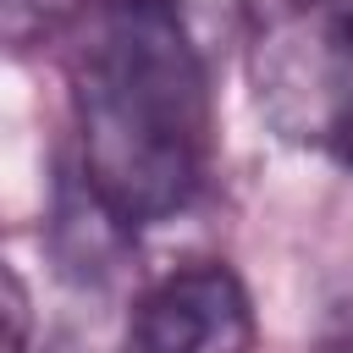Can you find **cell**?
I'll return each mask as SVG.
<instances>
[{"mask_svg":"<svg viewBox=\"0 0 353 353\" xmlns=\"http://www.w3.org/2000/svg\"><path fill=\"white\" fill-rule=\"evenodd\" d=\"M77 176L121 232L182 215L210 176V77L176 0H88L72 44Z\"/></svg>","mask_w":353,"mask_h":353,"instance_id":"6da1fadb","label":"cell"},{"mask_svg":"<svg viewBox=\"0 0 353 353\" xmlns=\"http://www.w3.org/2000/svg\"><path fill=\"white\" fill-rule=\"evenodd\" d=\"M254 88L281 138L353 171V6L276 22L254 44Z\"/></svg>","mask_w":353,"mask_h":353,"instance_id":"7a4b0ae2","label":"cell"},{"mask_svg":"<svg viewBox=\"0 0 353 353\" xmlns=\"http://www.w3.org/2000/svg\"><path fill=\"white\" fill-rule=\"evenodd\" d=\"M314 353H353V265L336 270L320 292V320H314Z\"/></svg>","mask_w":353,"mask_h":353,"instance_id":"277c9868","label":"cell"},{"mask_svg":"<svg viewBox=\"0 0 353 353\" xmlns=\"http://www.w3.org/2000/svg\"><path fill=\"white\" fill-rule=\"evenodd\" d=\"M39 353H83V347H77V342H72V336H55V342H44V347H39Z\"/></svg>","mask_w":353,"mask_h":353,"instance_id":"8992f818","label":"cell"},{"mask_svg":"<svg viewBox=\"0 0 353 353\" xmlns=\"http://www.w3.org/2000/svg\"><path fill=\"white\" fill-rule=\"evenodd\" d=\"M77 0H0V22H6V39L22 50L33 44L39 33H50L61 17H72Z\"/></svg>","mask_w":353,"mask_h":353,"instance_id":"5b68a950","label":"cell"},{"mask_svg":"<svg viewBox=\"0 0 353 353\" xmlns=\"http://www.w3.org/2000/svg\"><path fill=\"white\" fill-rule=\"evenodd\" d=\"M248 347H254V303L221 259L160 276L138 298L121 336V353H248Z\"/></svg>","mask_w":353,"mask_h":353,"instance_id":"3957f363","label":"cell"}]
</instances>
